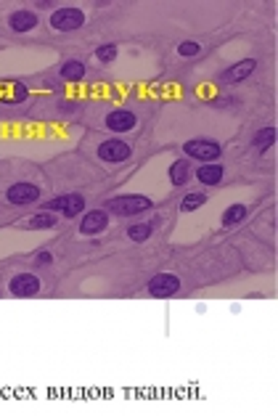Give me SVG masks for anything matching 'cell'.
I'll return each mask as SVG.
<instances>
[{
	"label": "cell",
	"instance_id": "obj_11",
	"mask_svg": "<svg viewBox=\"0 0 278 416\" xmlns=\"http://www.w3.org/2000/svg\"><path fill=\"white\" fill-rule=\"evenodd\" d=\"M43 292V281L35 273H16V276L9 281V295L14 297H37Z\"/></svg>",
	"mask_w": 278,
	"mask_h": 416
},
{
	"label": "cell",
	"instance_id": "obj_1",
	"mask_svg": "<svg viewBox=\"0 0 278 416\" xmlns=\"http://www.w3.org/2000/svg\"><path fill=\"white\" fill-rule=\"evenodd\" d=\"M103 210L114 218H140L154 210V199H148L146 194H120L106 199Z\"/></svg>",
	"mask_w": 278,
	"mask_h": 416
},
{
	"label": "cell",
	"instance_id": "obj_24",
	"mask_svg": "<svg viewBox=\"0 0 278 416\" xmlns=\"http://www.w3.org/2000/svg\"><path fill=\"white\" fill-rule=\"evenodd\" d=\"M35 263L37 265H51V263H53V255H51L48 250H40L35 255Z\"/></svg>",
	"mask_w": 278,
	"mask_h": 416
},
{
	"label": "cell",
	"instance_id": "obj_8",
	"mask_svg": "<svg viewBox=\"0 0 278 416\" xmlns=\"http://www.w3.org/2000/svg\"><path fill=\"white\" fill-rule=\"evenodd\" d=\"M103 128L114 133V136H125V133H133L138 128V114L133 109H125V106H117V109L106 111L103 117Z\"/></svg>",
	"mask_w": 278,
	"mask_h": 416
},
{
	"label": "cell",
	"instance_id": "obj_12",
	"mask_svg": "<svg viewBox=\"0 0 278 416\" xmlns=\"http://www.w3.org/2000/svg\"><path fill=\"white\" fill-rule=\"evenodd\" d=\"M37 24H40V16L32 9H16L9 14V27L16 35H27V32L37 29Z\"/></svg>",
	"mask_w": 278,
	"mask_h": 416
},
{
	"label": "cell",
	"instance_id": "obj_22",
	"mask_svg": "<svg viewBox=\"0 0 278 416\" xmlns=\"http://www.w3.org/2000/svg\"><path fill=\"white\" fill-rule=\"evenodd\" d=\"M199 54H202V43L199 40H183V43H177V56L180 59H196Z\"/></svg>",
	"mask_w": 278,
	"mask_h": 416
},
{
	"label": "cell",
	"instance_id": "obj_5",
	"mask_svg": "<svg viewBox=\"0 0 278 416\" xmlns=\"http://www.w3.org/2000/svg\"><path fill=\"white\" fill-rule=\"evenodd\" d=\"M96 157L101 159L103 165H122V162H128L133 157V146H130L128 141L122 138H103L98 146H96Z\"/></svg>",
	"mask_w": 278,
	"mask_h": 416
},
{
	"label": "cell",
	"instance_id": "obj_18",
	"mask_svg": "<svg viewBox=\"0 0 278 416\" xmlns=\"http://www.w3.org/2000/svg\"><path fill=\"white\" fill-rule=\"evenodd\" d=\"M157 220H146V223H133V225H128V231H125V236H128L130 241H135V244H143V241H148L151 236H154V231H157Z\"/></svg>",
	"mask_w": 278,
	"mask_h": 416
},
{
	"label": "cell",
	"instance_id": "obj_15",
	"mask_svg": "<svg viewBox=\"0 0 278 416\" xmlns=\"http://www.w3.org/2000/svg\"><path fill=\"white\" fill-rule=\"evenodd\" d=\"M167 176H170V183L175 186V188H183L188 181H191V176H194V170H191V159H175L173 165L167 167Z\"/></svg>",
	"mask_w": 278,
	"mask_h": 416
},
{
	"label": "cell",
	"instance_id": "obj_10",
	"mask_svg": "<svg viewBox=\"0 0 278 416\" xmlns=\"http://www.w3.org/2000/svg\"><path fill=\"white\" fill-rule=\"evenodd\" d=\"M257 59H241V61H233L228 69L220 72V83L222 85H241L244 80H249L252 74L257 72Z\"/></svg>",
	"mask_w": 278,
	"mask_h": 416
},
{
	"label": "cell",
	"instance_id": "obj_16",
	"mask_svg": "<svg viewBox=\"0 0 278 416\" xmlns=\"http://www.w3.org/2000/svg\"><path fill=\"white\" fill-rule=\"evenodd\" d=\"M85 74H88V64L83 59H66L64 64L58 66V77L64 83H83Z\"/></svg>",
	"mask_w": 278,
	"mask_h": 416
},
{
	"label": "cell",
	"instance_id": "obj_9",
	"mask_svg": "<svg viewBox=\"0 0 278 416\" xmlns=\"http://www.w3.org/2000/svg\"><path fill=\"white\" fill-rule=\"evenodd\" d=\"M109 223H111V215L106 213L103 207H98V210H88V213H83L77 231L83 233V236L96 239V236H101V233L109 228Z\"/></svg>",
	"mask_w": 278,
	"mask_h": 416
},
{
	"label": "cell",
	"instance_id": "obj_26",
	"mask_svg": "<svg viewBox=\"0 0 278 416\" xmlns=\"http://www.w3.org/2000/svg\"><path fill=\"white\" fill-rule=\"evenodd\" d=\"M239 98H236V96H225V98H217V101H215V106H239Z\"/></svg>",
	"mask_w": 278,
	"mask_h": 416
},
{
	"label": "cell",
	"instance_id": "obj_21",
	"mask_svg": "<svg viewBox=\"0 0 278 416\" xmlns=\"http://www.w3.org/2000/svg\"><path fill=\"white\" fill-rule=\"evenodd\" d=\"M117 54H120V48L117 43H106V46H98L96 48V61H101V64H111V61H117Z\"/></svg>",
	"mask_w": 278,
	"mask_h": 416
},
{
	"label": "cell",
	"instance_id": "obj_3",
	"mask_svg": "<svg viewBox=\"0 0 278 416\" xmlns=\"http://www.w3.org/2000/svg\"><path fill=\"white\" fill-rule=\"evenodd\" d=\"M48 24L53 32H77L88 24V16H85L83 9L77 6H58V9L48 16Z\"/></svg>",
	"mask_w": 278,
	"mask_h": 416
},
{
	"label": "cell",
	"instance_id": "obj_7",
	"mask_svg": "<svg viewBox=\"0 0 278 416\" xmlns=\"http://www.w3.org/2000/svg\"><path fill=\"white\" fill-rule=\"evenodd\" d=\"M43 199V188L37 183H29V181H16L6 188V202L14 204V207H29V204H37Z\"/></svg>",
	"mask_w": 278,
	"mask_h": 416
},
{
	"label": "cell",
	"instance_id": "obj_14",
	"mask_svg": "<svg viewBox=\"0 0 278 416\" xmlns=\"http://www.w3.org/2000/svg\"><path fill=\"white\" fill-rule=\"evenodd\" d=\"M276 141H278L276 125H262V128L252 136V151H254L257 157H262V154H268L270 148L276 146Z\"/></svg>",
	"mask_w": 278,
	"mask_h": 416
},
{
	"label": "cell",
	"instance_id": "obj_20",
	"mask_svg": "<svg viewBox=\"0 0 278 416\" xmlns=\"http://www.w3.org/2000/svg\"><path fill=\"white\" fill-rule=\"evenodd\" d=\"M204 204H207V194L204 191H191V194H185L180 199V213H194V210H199Z\"/></svg>",
	"mask_w": 278,
	"mask_h": 416
},
{
	"label": "cell",
	"instance_id": "obj_27",
	"mask_svg": "<svg viewBox=\"0 0 278 416\" xmlns=\"http://www.w3.org/2000/svg\"><path fill=\"white\" fill-rule=\"evenodd\" d=\"M37 9H40V11H48V9H51V14H53L56 6L51 3V0H37Z\"/></svg>",
	"mask_w": 278,
	"mask_h": 416
},
{
	"label": "cell",
	"instance_id": "obj_17",
	"mask_svg": "<svg viewBox=\"0 0 278 416\" xmlns=\"http://www.w3.org/2000/svg\"><path fill=\"white\" fill-rule=\"evenodd\" d=\"M247 218H249V207H247V204H241V202H236V204H228V207L222 210L220 223H222V228H233V225L244 223Z\"/></svg>",
	"mask_w": 278,
	"mask_h": 416
},
{
	"label": "cell",
	"instance_id": "obj_6",
	"mask_svg": "<svg viewBox=\"0 0 278 416\" xmlns=\"http://www.w3.org/2000/svg\"><path fill=\"white\" fill-rule=\"evenodd\" d=\"M177 292H180V276L170 273V270L154 273L146 284V295L154 297V300H167V297H175Z\"/></svg>",
	"mask_w": 278,
	"mask_h": 416
},
{
	"label": "cell",
	"instance_id": "obj_13",
	"mask_svg": "<svg viewBox=\"0 0 278 416\" xmlns=\"http://www.w3.org/2000/svg\"><path fill=\"white\" fill-rule=\"evenodd\" d=\"M194 178H196V183L204 186V188H215V186L222 183V178H225V167H222L220 162H207V165L196 167Z\"/></svg>",
	"mask_w": 278,
	"mask_h": 416
},
{
	"label": "cell",
	"instance_id": "obj_2",
	"mask_svg": "<svg viewBox=\"0 0 278 416\" xmlns=\"http://www.w3.org/2000/svg\"><path fill=\"white\" fill-rule=\"evenodd\" d=\"M40 210H43V213H53V215H58V218L72 220V218H80V215L85 213V196L77 194V191H72V194H58V196H53V199L43 202Z\"/></svg>",
	"mask_w": 278,
	"mask_h": 416
},
{
	"label": "cell",
	"instance_id": "obj_4",
	"mask_svg": "<svg viewBox=\"0 0 278 416\" xmlns=\"http://www.w3.org/2000/svg\"><path fill=\"white\" fill-rule=\"evenodd\" d=\"M180 148H183L185 159H196L199 165L220 162V157H222V146L215 138H191V141H185Z\"/></svg>",
	"mask_w": 278,
	"mask_h": 416
},
{
	"label": "cell",
	"instance_id": "obj_25",
	"mask_svg": "<svg viewBox=\"0 0 278 416\" xmlns=\"http://www.w3.org/2000/svg\"><path fill=\"white\" fill-rule=\"evenodd\" d=\"M80 109V103L77 101H64V103H58V111L61 114H72V111H77Z\"/></svg>",
	"mask_w": 278,
	"mask_h": 416
},
{
	"label": "cell",
	"instance_id": "obj_19",
	"mask_svg": "<svg viewBox=\"0 0 278 416\" xmlns=\"http://www.w3.org/2000/svg\"><path fill=\"white\" fill-rule=\"evenodd\" d=\"M56 225H58V215L43 213V210L27 220V228H32V231H48V228H56Z\"/></svg>",
	"mask_w": 278,
	"mask_h": 416
},
{
	"label": "cell",
	"instance_id": "obj_23",
	"mask_svg": "<svg viewBox=\"0 0 278 416\" xmlns=\"http://www.w3.org/2000/svg\"><path fill=\"white\" fill-rule=\"evenodd\" d=\"M27 96H29L27 83H14V96L9 98V103H21V101H27Z\"/></svg>",
	"mask_w": 278,
	"mask_h": 416
}]
</instances>
